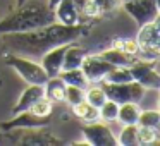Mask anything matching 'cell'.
I'll use <instances>...</instances> for the list:
<instances>
[{"label": "cell", "mask_w": 160, "mask_h": 146, "mask_svg": "<svg viewBox=\"0 0 160 146\" xmlns=\"http://www.w3.org/2000/svg\"><path fill=\"white\" fill-rule=\"evenodd\" d=\"M84 35H86V29L84 26H81V22L74 26H66L55 21L52 24L42 26L31 31L5 33L2 35V40H4V45L18 55L42 57L53 46L64 45V43H74Z\"/></svg>", "instance_id": "1"}, {"label": "cell", "mask_w": 160, "mask_h": 146, "mask_svg": "<svg viewBox=\"0 0 160 146\" xmlns=\"http://www.w3.org/2000/svg\"><path fill=\"white\" fill-rule=\"evenodd\" d=\"M55 22V14L53 9L43 4H29L26 2L24 5L16 9L11 16L4 17L0 21V35L5 33H24L31 29L42 28V26Z\"/></svg>", "instance_id": "2"}, {"label": "cell", "mask_w": 160, "mask_h": 146, "mask_svg": "<svg viewBox=\"0 0 160 146\" xmlns=\"http://www.w3.org/2000/svg\"><path fill=\"white\" fill-rule=\"evenodd\" d=\"M160 21L155 19L152 22L139 26L136 43H138V53L136 59L141 60H158L160 55Z\"/></svg>", "instance_id": "3"}, {"label": "cell", "mask_w": 160, "mask_h": 146, "mask_svg": "<svg viewBox=\"0 0 160 146\" xmlns=\"http://www.w3.org/2000/svg\"><path fill=\"white\" fill-rule=\"evenodd\" d=\"M100 86L103 88L105 95H107L108 100H114L115 103H139V101L145 98L146 90L136 81H128V83H107V81L102 79Z\"/></svg>", "instance_id": "4"}, {"label": "cell", "mask_w": 160, "mask_h": 146, "mask_svg": "<svg viewBox=\"0 0 160 146\" xmlns=\"http://www.w3.org/2000/svg\"><path fill=\"white\" fill-rule=\"evenodd\" d=\"M5 62L22 77L28 84H45V81L48 79L47 72L43 71V67L40 66V62L31 60L24 55H9L5 59Z\"/></svg>", "instance_id": "5"}, {"label": "cell", "mask_w": 160, "mask_h": 146, "mask_svg": "<svg viewBox=\"0 0 160 146\" xmlns=\"http://www.w3.org/2000/svg\"><path fill=\"white\" fill-rule=\"evenodd\" d=\"M158 60H141L134 59L129 67L132 81L139 83L145 90H158L160 88V74H158Z\"/></svg>", "instance_id": "6"}, {"label": "cell", "mask_w": 160, "mask_h": 146, "mask_svg": "<svg viewBox=\"0 0 160 146\" xmlns=\"http://www.w3.org/2000/svg\"><path fill=\"white\" fill-rule=\"evenodd\" d=\"M121 5L134 19L138 26L155 21V19H158V14H160L158 0H126Z\"/></svg>", "instance_id": "7"}, {"label": "cell", "mask_w": 160, "mask_h": 146, "mask_svg": "<svg viewBox=\"0 0 160 146\" xmlns=\"http://www.w3.org/2000/svg\"><path fill=\"white\" fill-rule=\"evenodd\" d=\"M81 132L84 136V141L88 144L93 146H115L117 139H115L112 129L107 124L95 120V122H84V125L81 127Z\"/></svg>", "instance_id": "8"}, {"label": "cell", "mask_w": 160, "mask_h": 146, "mask_svg": "<svg viewBox=\"0 0 160 146\" xmlns=\"http://www.w3.org/2000/svg\"><path fill=\"white\" fill-rule=\"evenodd\" d=\"M67 46H69V43L53 46V48H50L48 52H45L42 55V62H40V66L43 67V71L47 72V76H48V77L59 76V72L62 71L64 53H66Z\"/></svg>", "instance_id": "9"}, {"label": "cell", "mask_w": 160, "mask_h": 146, "mask_svg": "<svg viewBox=\"0 0 160 146\" xmlns=\"http://www.w3.org/2000/svg\"><path fill=\"white\" fill-rule=\"evenodd\" d=\"M114 66L103 60L100 55H86L81 64V71L84 72V76L88 77L90 83H95V81H100L105 77V74L112 69Z\"/></svg>", "instance_id": "10"}, {"label": "cell", "mask_w": 160, "mask_h": 146, "mask_svg": "<svg viewBox=\"0 0 160 146\" xmlns=\"http://www.w3.org/2000/svg\"><path fill=\"white\" fill-rule=\"evenodd\" d=\"M43 96H45V93H43V84H29V86L21 93V96L18 98V101H16V105L12 107L11 114L18 115V114H21V112L28 110L35 101H38L40 98H43Z\"/></svg>", "instance_id": "11"}, {"label": "cell", "mask_w": 160, "mask_h": 146, "mask_svg": "<svg viewBox=\"0 0 160 146\" xmlns=\"http://www.w3.org/2000/svg\"><path fill=\"white\" fill-rule=\"evenodd\" d=\"M53 14H55V21L60 22V24L74 26L81 22L74 0H60L59 4L53 7Z\"/></svg>", "instance_id": "12"}, {"label": "cell", "mask_w": 160, "mask_h": 146, "mask_svg": "<svg viewBox=\"0 0 160 146\" xmlns=\"http://www.w3.org/2000/svg\"><path fill=\"white\" fill-rule=\"evenodd\" d=\"M24 144H62V141L55 136L45 132L42 127L36 129H22V141Z\"/></svg>", "instance_id": "13"}, {"label": "cell", "mask_w": 160, "mask_h": 146, "mask_svg": "<svg viewBox=\"0 0 160 146\" xmlns=\"http://www.w3.org/2000/svg\"><path fill=\"white\" fill-rule=\"evenodd\" d=\"M43 93H45V98H48L52 103L64 101V98H66V83L59 76L48 77L43 84Z\"/></svg>", "instance_id": "14"}, {"label": "cell", "mask_w": 160, "mask_h": 146, "mask_svg": "<svg viewBox=\"0 0 160 146\" xmlns=\"http://www.w3.org/2000/svg\"><path fill=\"white\" fill-rule=\"evenodd\" d=\"M84 57H86V50L81 48L79 45H74V43H69L66 53H64V62H62V71L66 69H78L81 67Z\"/></svg>", "instance_id": "15"}, {"label": "cell", "mask_w": 160, "mask_h": 146, "mask_svg": "<svg viewBox=\"0 0 160 146\" xmlns=\"http://www.w3.org/2000/svg\"><path fill=\"white\" fill-rule=\"evenodd\" d=\"M98 55L102 57L103 60H107L110 66H114V67H128V66H131L132 62H134V59L136 57H132V55H128L126 52H122L121 48H110V50H105V52H102V53H98Z\"/></svg>", "instance_id": "16"}, {"label": "cell", "mask_w": 160, "mask_h": 146, "mask_svg": "<svg viewBox=\"0 0 160 146\" xmlns=\"http://www.w3.org/2000/svg\"><path fill=\"white\" fill-rule=\"evenodd\" d=\"M59 77L66 83V86H78V88H86L90 84L88 77L84 76V72L81 71V67L78 69H66V71H60Z\"/></svg>", "instance_id": "17"}, {"label": "cell", "mask_w": 160, "mask_h": 146, "mask_svg": "<svg viewBox=\"0 0 160 146\" xmlns=\"http://www.w3.org/2000/svg\"><path fill=\"white\" fill-rule=\"evenodd\" d=\"M139 112H141V108L138 107V103H132V101L121 103V105H119L117 120L121 122L122 125H126V124H136V122H138Z\"/></svg>", "instance_id": "18"}, {"label": "cell", "mask_w": 160, "mask_h": 146, "mask_svg": "<svg viewBox=\"0 0 160 146\" xmlns=\"http://www.w3.org/2000/svg\"><path fill=\"white\" fill-rule=\"evenodd\" d=\"M72 112L79 120L83 122H95L98 120V108H95L93 105H90L88 101H79V103L72 105Z\"/></svg>", "instance_id": "19"}, {"label": "cell", "mask_w": 160, "mask_h": 146, "mask_svg": "<svg viewBox=\"0 0 160 146\" xmlns=\"http://www.w3.org/2000/svg\"><path fill=\"white\" fill-rule=\"evenodd\" d=\"M117 144L122 146H136L138 144V125L136 124H126L122 125V131L119 134Z\"/></svg>", "instance_id": "20"}, {"label": "cell", "mask_w": 160, "mask_h": 146, "mask_svg": "<svg viewBox=\"0 0 160 146\" xmlns=\"http://www.w3.org/2000/svg\"><path fill=\"white\" fill-rule=\"evenodd\" d=\"M117 114H119V103L114 100H105L98 108V119L103 122H117Z\"/></svg>", "instance_id": "21"}, {"label": "cell", "mask_w": 160, "mask_h": 146, "mask_svg": "<svg viewBox=\"0 0 160 146\" xmlns=\"http://www.w3.org/2000/svg\"><path fill=\"white\" fill-rule=\"evenodd\" d=\"M107 100L103 88L102 86H90L84 88V101H88L90 105H93L95 108H100V105Z\"/></svg>", "instance_id": "22"}, {"label": "cell", "mask_w": 160, "mask_h": 146, "mask_svg": "<svg viewBox=\"0 0 160 146\" xmlns=\"http://www.w3.org/2000/svg\"><path fill=\"white\" fill-rule=\"evenodd\" d=\"M28 110L31 112L33 115L40 117V119H48L50 115H52V112H53V103L48 100V98L43 96V98H40L38 101H35Z\"/></svg>", "instance_id": "23"}, {"label": "cell", "mask_w": 160, "mask_h": 146, "mask_svg": "<svg viewBox=\"0 0 160 146\" xmlns=\"http://www.w3.org/2000/svg\"><path fill=\"white\" fill-rule=\"evenodd\" d=\"M103 81H107V83H128V81H132V77L129 72V67H112L105 74Z\"/></svg>", "instance_id": "24"}, {"label": "cell", "mask_w": 160, "mask_h": 146, "mask_svg": "<svg viewBox=\"0 0 160 146\" xmlns=\"http://www.w3.org/2000/svg\"><path fill=\"white\" fill-rule=\"evenodd\" d=\"M138 125L141 127H160V114L157 110H141L138 115Z\"/></svg>", "instance_id": "25"}, {"label": "cell", "mask_w": 160, "mask_h": 146, "mask_svg": "<svg viewBox=\"0 0 160 146\" xmlns=\"http://www.w3.org/2000/svg\"><path fill=\"white\" fill-rule=\"evenodd\" d=\"M157 143H158V129L138 125V144L146 146V144H157Z\"/></svg>", "instance_id": "26"}, {"label": "cell", "mask_w": 160, "mask_h": 146, "mask_svg": "<svg viewBox=\"0 0 160 146\" xmlns=\"http://www.w3.org/2000/svg\"><path fill=\"white\" fill-rule=\"evenodd\" d=\"M74 4H76L79 19L81 17H95V16H100L98 9L95 7V4L91 2V0H74Z\"/></svg>", "instance_id": "27"}, {"label": "cell", "mask_w": 160, "mask_h": 146, "mask_svg": "<svg viewBox=\"0 0 160 146\" xmlns=\"http://www.w3.org/2000/svg\"><path fill=\"white\" fill-rule=\"evenodd\" d=\"M64 100L72 107V105L84 100V90L83 88H78V86H66V98Z\"/></svg>", "instance_id": "28"}, {"label": "cell", "mask_w": 160, "mask_h": 146, "mask_svg": "<svg viewBox=\"0 0 160 146\" xmlns=\"http://www.w3.org/2000/svg\"><path fill=\"white\" fill-rule=\"evenodd\" d=\"M95 4V7L98 9L100 14H107V12H112L122 4V0H91Z\"/></svg>", "instance_id": "29"}, {"label": "cell", "mask_w": 160, "mask_h": 146, "mask_svg": "<svg viewBox=\"0 0 160 146\" xmlns=\"http://www.w3.org/2000/svg\"><path fill=\"white\" fill-rule=\"evenodd\" d=\"M115 48H121L122 52H126L128 55H132L136 57V53H138V43H136V40H119V43L115 45Z\"/></svg>", "instance_id": "30"}, {"label": "cell", "mask_w": 160, "mask_h": 146, "mask_svg": "<svg viewBox=\"0 0 160 146\" xmlns=\"http://www.w3.org/2000/svg\"><path fill=\"white\" fill-rule=\"evenodd\" d=\"M59 2H60V0H48V2H47V5H48L50 9H53L57 4H59Z\"/></svg>", "instance_id": "31"}, {"label": "cell", "mask_w": 160, "mask_h": 146, "mask_svg": "<svg viewBox=\"0 0 160 146\" xmlns=\"http://www.w3.org/2000/svg\"><path fill=\"white\" fill-rule=\"evenodd\" d=\"M28 0H16V7H21V5H24Z\"/></svg>", "instance_id": "32"}, {"label": "cell", "mask_w": 160, "mask_h": 146, "mask_svg": "<svg viewBox=\"0 0 160 146\" xmlns=\"http://www.w3.org/2000/svg\"><path fill=\"white\" fill-rule=\"evenodd\" d=\"M122 2H126V0H122Z\"/></svg>", "instance_id": "33"}]
</instances>
